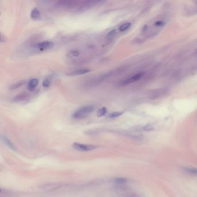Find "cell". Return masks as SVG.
I'll list each match as a JSON object with an SVG mask.
<instances>
[{
    "mask_svg": "<svg viewBox=\"0 0 197 197\" xmlns=\"http://www.w3.org/2000/svg\"><path fill=\"white\" fill-rule=\"evenodd\" d=\"M54 44L52 41H45L37 44L35 45V48L39 51H45L53 48Z\"/></svg>",
    "mask_w": 197,
    "mask_h": 197,
    "instance_id": "obj_4",
    "label": "cell"
},
{
    "mask_svg": "<svg viewBox=\"0 0 197 197\" xmlns=\"http://www.w3.org/2000/svg\"><path fill=\"white\" fill-rule=\"evenodd\" d=\"M90 72V70L86 68H80L78 70H75L73 71H71L69 73H67L66 75L70 76H79V75H82L85 74L89 73Z\"/></svg>",
    "mask_w": 197,
    "mask_h": 197,
    "instance_id": "obj_5",
    "label": "cell"
},
{
    "mask_svg": "<svg viewBox=\"0 0 197 197\" xmlns=\"http://www.w3.org/2000/svg\"><path fill=\"white\" fill-rule=\"evenodd\" d=\"M94 106L86 105L79 108L78 110L74 112L72 117L75 119H82L86 117L95 110Z\"/></svg>",
    "mask_w": 197,
    "mask_h": 197,
    "instance_id": "obj_1",
    "label": "cell"
},
{
    "mask_svg": "<svg viewBox=\"0 0 197 197\" xmlns=\"http://www.w3.org/2000/svg\"><path fill=\"white\" fill-rule=\"evenodd\" d=\"M31 17L34 20H38L41 18V12L38 9H33L31 12Z\"/></svg>",
    "mask_w": 197,
    "mask_h": 197,
    "instance_id": "obj_7",
    "label": "cell"
},
{
    "mask_svg": "<svg viewBox=\"0 0 197 197\" xmlns=\"http://www.w3.org/2000/svg\"><path fill=\"white\" fill-rule=\"evenodd\" d=\"M186 173L191 176H197V168L194 167H186L183 169Z\"/></svg>",
    "mask_w": 197,
    "mask_h": 197,
    "instance_id": "obj_8",
    "label": "cell"
},
{
    "mask_svg": "<svg viewBox=\"0 0 197 197\" xmlns=\"http://www.w3.org/2000/svg\"><path fill=\"white\" fill-rule=\"evenodd\" d=\"M116 183L119 184V185H124L127 182V180L125 178H117L116 179Z\"/></svg>",
    "mask_w": 197,
    "mask_h": 197,
    "instance_id": "obj_14",
    "label": "cell"
},
{
    "mask_svg": "<svg viewBox=\"0 0 197 197\" xmlns=\"http://www.w3.org/2000/svg\"><path fill=\"white\" fill-rule=\"evenodd\" d=\"M38 83H39V80L36 78L31 79L28 83V89L30 91L34 90L38 86Z\"/></svg>",
    "mask_w": 197,
    "mask_h": 197,
    "instance_id": "obj_6",
    "label": "cell"
},
{
    "mask_svg": "<svg viewBox=\"0 0 197 197\" xmlns=\"http://www.w3.org/2000/svg\"><path fill=\"white\" fill-rule=\"evenodd\" d=\"M115 33H116V30H113L112 31H110V32H109V33L108 34V37H113V36L115 35Z\"/></svg>",
    "mask_w": 197,
    "mask_h": 197,
    "instance_id": "obj_18",
    "label": "cell"
},
{
    "mask_svg": "<svg viewBox=\"0 0 197 197\" xmlns=\"http://www.w3.org/2000/svg\"><path fill=\"white\" fill-rule=\"evenodd\" d=\"M23 82H21L15 83V84L13 85V86L12 87L13 89H16V88H18L19 87L21 86L23 84Z\"/></svg>",
    "mask_w": 197,
    "mask_h": 197,
    "instance_id": "obj_17",
    "label": "cell"
},
{
    "mask_svg": "<svg viewBox=\"0 0 197 197\" xmlns=\"http://www.w3.org/2000/svg\"><path fill=\"white\" fill-rule=\"evenodd\" d=\"M123 114L122 112H113L112 113H111L110 115H109V117L110 118H115V117H117L120 116Z\"/></svg>",
    "mask_w": 197,
    "mask_h": 197,
    "instance_id": "obj_15",
    "label": "cell"
},
{
    "mask_svg": "<svg viewBox=\"0 0 197 197\" xmlns=\"http://www.w3.org/2000/svg\"><path fill=\"white\" fill-rule=\"evenodd\" d=\"M80 55V51L78 50H71L68 52L66 56L70 58L78 57Z\"/></svg>",
    "mask_w": 197,
    "mask_h": 197,
    "instance_id": "obj_9",
    "label": "cell"
},
{
    "mask_svg": "<svg viewBox=\"0 0 197 197\" xmlns=\"http://www.w3.org/2000/svg\"><path fill=\"white\" fill-rule=\"evenodd\" d=\"M42 85H43V87H45V88L49 87L50 86V81L49 79L48 78L45 79L44 80V81L43 82Z\"/></svg>",
    "mask_w": 197,
    "mask_h": 197,
    "instance_id": "obj_16",
    "label": "cell"
},
{
    "mask_svg": "<svg viewBox=\"0 0 197 197\" xmlns=\"http://www.w3.org/2000/svg\"><path fill=\"white\" fill-rule=\"evenodd\" d=\"M144 75V73H142V72H139V73L134 74L132 76H130V77H128V78L123 80L121 83V85L125 86V85H127L129 84L135 82L142 78Z\"/></svg>",
    "mask_w": 197,
    "mask_h": 197,
    "instance_id": "obj_3",
    "label": "cell"
},
{
    "mask_svg": "<svg viewBox=\"0 0 197 197\" xmlns=\"http://www.w3.org/2000/svg\"><path fill=\"white\" fill-rule=\"evenodd\" d=\"M73 147L75 149L80 152H89L97 148V146L93 144H86L75 143L73 144Z\"/></svg>",
    "mask_w": 197,
    "mask_h": 197,
    "instance_id": "obj_2",
    "label": "cell"
},
{
    "mask_svg": "<svg viewBox=\"0 0 197 197\" xmlns=\"http://www.w3.org/2000/svg\"><path fill=\"white\" fill-rule=\"evenodd\" d=\"M131 24L130 22H127L126 23H124L120 27V31H121V32L125 31H126V30H127L130 29L131 27Z\"/></svg>",
    "mask_w": 197,
    "mask_h": 197,
    "instance_id": "obj_11",
    "label": "cell"
},
{
    "mask_svg": "<svg viewBox=\"0 0 197 197\" xmlns=\"http://www.w3.org/2000/svg\"><path fill=\"white\" fill-rule=\"evenodd\" d=\"M2 140H3L4 143L9 148H10L11 149H12L13 150H16V148H15V147L14 146V145L11 142V141H10L8 138H7L5 136H2Z\"/></svg>",
    "mask_w": 197,
    "mask_h": 197,
    "instance_id": "obj_10",
    "label": "cell"
},
{
    "mask_svg": "<svg viewBox=\"0 0 197 197\" xmlns=\"http://www.w3.org/2000/svg\"><path fill=\"white\" fill-rule=\"evenodd\" d=\"M107 109L105 107H103L102 108L99 109L97 112V116L98 117H102L107 114Z\"/></svg>",
    "mask_w": 197,
    "mask_h": 197,
    "instance_id": "obj_12",
    "label": "cell"
},
{
    "mask_svg": "<svg viewBox=\"0 0 197 197\" xmlns=\"http://www.w3.org/2000/svg\"><path fill=\"white\" fill-rule=\"evenodd\" d=\"M28 95L26 94L25 93H22L21 94H19L17 97H16L15 100L17 101H24L25 99L27 98Z\"/></svg>",
    "mask_w": 197,
    "mask_h": 197,
    "instance_id": "obj_13",
    "label": "cell"
}]
</instances>
